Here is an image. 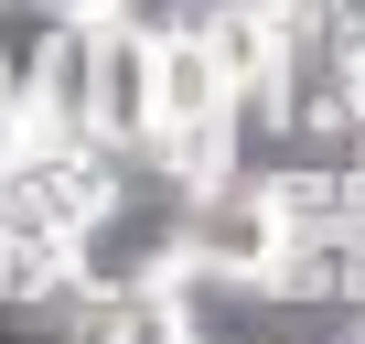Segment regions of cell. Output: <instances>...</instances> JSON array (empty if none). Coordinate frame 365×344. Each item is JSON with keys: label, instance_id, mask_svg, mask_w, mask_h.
Instances as JSON below:
<instances>
[{"label": "cell", "instance_id": "6da1fadb", "mask_svg": "<svg viewBox=\"0 0 365 344\" xmlns=\"http://www.w3.org/2000/svg\"><path fill=\"white\" fill-rule=\"evenodd\" d=\"M150 151L172 172H194V183L247 161V86H237V65L215 54L205 22H161L150 33Z\"/></svg>", "mask_w": 365, "mask_h": 344}, {"label": "cell", "instance_id": "7a4b0ae2", "mask_svg": "<svg viewBox=\"0 0 365 344\" xmlns=\"http://www.w3.org/2000/svg\"><path fill=\"white\" fill-rule=\"evenodd\" d=\"M86 140H108V151H140V140H150V22H129V11H108V22H97Z\"/></svg>", "mask_w": 365, "mask_h": 344}, {"label": "cell", "instance_id": "3957f363", "mask_svg": "<svg viewBox=\"0 0 365 344\" xmlns=\"http://www.w3.org/2000/svg\"><path fill=\"white\" fill-rule=\"evenodd\" d=\"M33 140V118H22V76H11V54H0V161H11Z\"/></svg>", "mask_w": 365, "mask_h": 344}, {"label": "cell", "instance_id": "277c9868", "mask_svg": "<svg viewBox=\"0 0 365 344\" xmlns=\"http://www.w3.org/2000/svg\"><path fill=\"white\" fill-rule=\"evenodd\" d=\"M22 11H43V22H108L118 0H22Z\"/></svg>", "mask_w": 365, "mask_h": 344}]
</instances>
